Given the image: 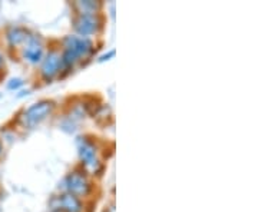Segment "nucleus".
<instances>
[{
  "label": "nucleus",
  "instance_id": "f257e3e1",
  "mask_svg": "<svg viewBox=\"0 0 258 212\" xmlns=\"http://www.w3.org/2000/svg\"><path fill=\"white\" fill-rule=\"evenodd\" d=\"M76 145H78V154H79V159L82 162L83 171L88 174H92V175L99 174L102 171V164L96 155V145L91 139L85 138V136L78 138Z\"/></svg>",
  "mask_w": 258,
  "mask_h": 212
},
{
  "label": "nucleus",
  "instance_id": "f03ea898",
  "mask_svg": "<svg viewBox=\"0 0 258 212\" xmlns=\"http://www.w3.org/2000/svg\"><path fill=\"white\" fill-rule=\"evenodd\" d=\"M63 188L66 192L75 195V196H88L92 192V184L86 172L82 169H75L63 179Z\"/></svg>",
  "mask_w": 258,
  "mask_h": 212
},
{
  "label": "nucleus",
  "instance_id": "7ed1b4c3",
  "mask_svg": "<svg viewBox=\"0 0 258 212\" xmlns=\"http://www.w3.org/2000/svg\"><path fill=\"white\" fill-rule=\"evenodd\" d=\"M55 109V102L43 99L36 103H33L32 106H29L28 109L23 113V123L28 128H35L40 122L46 119L47 116Z\"/></svg>",
  "mask_w": 258,
  "mask_h": 212
},
{
  "label": "nucleus",
  "instance_id": "20e7f679",
  "mask_svg": "<svg viewBox=\"0 0 258 212\" xmlns=\"http://www.w3.org/2000/svg\"><path fill=\"white\" fill-rule=\"evenodd\" d=\"M103 18L101 15H78L74 20L75 32L78 36L89 37L101 32Z\"/></svg>",
  "mask_w": 258,
  "mask_h": 212
},
{
  "label": "nucleus",
  "instance_id": "39448f33",
  "mask_svg": "<svg viewBox=\"0 0 258 212\" xmlns=\"http://www.w3.org/2000/svg\"><path fill=\"white\" fill-rule=\"evenodd\" d=\"M64 50L72 52L79 60L93 53V42L89 37H81L78 35H69L63 39Z\"/></svg>",
  "mask_w": 258,
  "mask_h": 212
},
{
  "label": "nucleus",
  "instance_id": "423d86ee",
  "mask_svg": "<svg viewBox=\"0 0 258 212\" xmlns=\"http://www.w3.org/2000/svg\"><path fill=\"white\" fill-rule=\"evenodd\" d=\"M50 206L55 212H82L83 205L75 195L64 192L50 199Z\"/></svg>",
  "mask_w": 258,
  "mask_h": 212
},
{
  "label": "nucleus",
  "instance_id": "0eeeda50",
  "mask_svg": "<svg viewBox=\"0 0 258 212\" xmlns=\"http://www.w3.org/2000/svg\"><path fill=\"white\" fill-rule=\"evenodd\" d=\"M62 70V59H60V55L56 52V50H52L49 52L43 60H42V66H40V76L43 78L45 82H52V79L60 74Z\"/></svg>",
  "mask_w": 258,
  "mask_h": 212
},
{
  "label": "nucleus",
  "instance_id": "6e6552de",
  "mask_svg": "<svg viewBox=\"0 0 258 212\" xmlns=\"http://www.w3.org/2000/svg\"><path fill=\"white\" fill-rule=\"evenodd\" d=\"M23 59L32 63V65H37L39 62L43 60V43L42 39L36 35H30L29 39L25 43V47L22 50Z\"/></svg>",
  "mask_w": 258,
  "mask_h": 212
},
{
  "label": "nucleus",
  "instance_id": "1a4fd4ad",
  "mask_svg": "<svg viewBox=\"0 0 258 212\" xmlns=\"http://www.w3.org/2000/svg\"><path fill=\"white\" fill-rule=\"evenodd\" d=\"M30 35L32 33L28 29L22 28V26H12L6 33V39H8V43H9L10 47H18L25 45Z\"/></svg>",
  "mask_w": 258,
  "mask_h": 212
},
{
  "label": "nucleus",
  "instance_id": "9d476101",
  "mask_svg": "<svg viewBox=\"0 0 258 212\" xmlns=\"http://www.w3.org/2000/svg\"><path fill=\"white\" fill-rule=\"evenodd\" d=\"M74 8L78 12V15H99L102 9L101 2H93V0H81L76 2Z\"/></svg>",
  "mask_w": 258,
  "mask_h": 212
},
{
  "label": "nucleus",
  "instance_id": "9b49d317",
  "mask_svg": "<svg viewBox=\"0 0 258 212\" xmlns=\"http://www.w3.org/2000/svg\"><path fill=\"white\" fill-rule=\"evenodd\" d=\"M23 85H25L23 79H20V78H13V79H10L9 82H8V89H9V91H18L19 88H22Z\"/></svg>",
  "mask_w": 258,
  "mask_h": 212
},
{
  "label": "nucleus",
  "instance_id": "f8f14e48",
  "mask_svg": "<svg viewBox=\"0 0 258 212\" xmlns=\"http://www.w3.org/2000/svg\"><path fill=\"white\" fill-rule=\"evenodd\" d=\"M115 56V50L112 49V50H109L108 53H105V55H102L101 57H99V62H105V60H109L111 57H113Z\"/></svg>",
  "mask_w": 258,
  "mask_h": 212
},
{
  "label": "nucleus",
  "instance_id": "ddd939ff",
  "mask_svg": "<svg viewBox=\"0 0 258 212\" xmlns=\"http://www.w3.org/2000/svg\"><path fill=\"white\" fill-rule=\"evenodd\" d=\"M5 67V56H3V53L0 52V72H2V69Z\"/></svg>",
  "mask_w": 258,
  "mask_h": 212
},
{
  "label": "nucleus",
  "instance_id": "4468645a",
  "mask_svg": "<svg viewBox=\"0 0 258 212\" xmlns=\"http://www.w3.org/2000/svg\"><path fill=\"white\" fill-rule=\"evenodd\" d=\"M29 93H30V92H29V91H22V92L19 93L18 96H19V98H22V96H25V95H26V96H28Z\"/></svg>",
  "mask_w": 258,
  "mask_h": 212
},
{
  "label": "nucleus",
  "instance_id": "2eb2a0df",
  "mask_svg": "<svg viewBox=\"0 0 258 212\" xmlns=\"http://www.w3.org/2000/svg\"><path fill=\"white\" fill-rule=\"evenodd\" d=\"M3 154V145H2V140H0V155Z\"/></svg>",
  "mask_w": 258,
  "mask_h": 212
}]
</instances>
